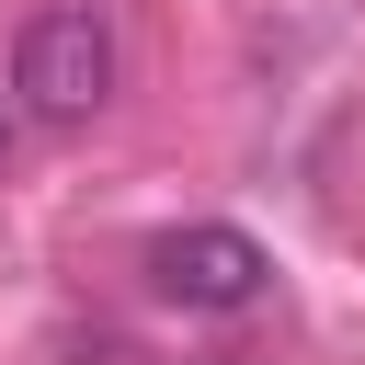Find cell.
I'll use <instances>...</instances> for the list:
<instances>
[{
    "instance_id": "6da1fadb",
    "label": "cell",
    "mask_w": 365,
    "mask_h": 365,
    "mask_svg": "<svg viewBox=\"0 0 365 365\" xmlns=\"http://www.w3.org/2000/svg\"><path fill=\"white\" fill-rule=\"evenodd\" d=\"M11 91H23L34 125H91L114 103V23H103V0H46L23 23V46H11Z\"/></svg>"
},
{
    "instance_id": "7a4b0ae2",
    "label": "cell",
    "mask_w": 365,
    "mask_h": 365,
    "mask_svg": "<svg viewBox=\"0 0 365 365\" xmlns=\"http://www.w3.org/2000/svg\"><path fill=\"white\" fill-rule=\"evenodd\" d=\"M262 274H274L262 240L228 228V217H194V228H160V240H148V285H160L171 308H251Z\"/></svg>"
},
{
    "instance_id": "3957f363",
    "label": "cell",
    "mask_w": 365,
    "mask_h": 365,
    "mask_svg": "<svg viewBox=\"0 0 365 365\" xmlns=\"http://www.w3.org/2000/svg\"><path fill=\"white\" fill-rule=\"evenodd\" d=\"M0 160H11V103H0Z\"/></svg>"
}]
</instances>
